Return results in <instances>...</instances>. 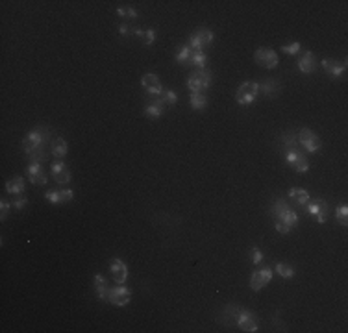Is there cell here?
Listing matches in <instances>:
<instances>
[{
	"mask_svg": "<svg viewBox=\"0 0 348 333\" xmlns=\"http://www.w3.org/2000/svg\"><path fill=\"white\" fill-rule=\"evenodd\" d=\"M50 139V130L47 126H37L25 135L23 139V150L30 163H45L49 158L47 143Z\"/></svg>",
	"mask_w": 348,
	"mask_h": 333,
	"instance_id": "obj_1",
	"label": "cell"
},
{
	"mask_svg": "<svg viewBox=\"0 0 348 333\" xmlns=\"http://www.w3.org/2000/svg\"><path fill=\"white\" fill-rule=\"evenodd\" d=\"M270 211H272V215H274V218H278V220H281L283 224L287 226L289 230H293V228H296V224H298V215H296V211H294L293 207L287 204V200H283V198H278L272 204V207H270Z\"/></svg>",
	"mask_w": 348,
	"mask_h": 333,
	"instance_id": "obj_2",
	"label": "cell"
},
{
	"mask_svg": "<svg viewBox=\"0 0 348 333\" xmlns=\"http://www.w3.org/2000/svg\"><path fill=\"white\" fill-rule=\"evenodd\" d=\"M209 85H211V73L208 69H196L187 76V87L191 93L208 91Z\"/></svg>",
	"mask_w": 348,
	"mask_h": 333,
	"instance_id": "obj_3",
	"label": "cell"
},
{
	"mask_svg": "<svg viewBox=\"0 0 348 333\" xmlns=\"http://www.w3.org/2000/svg\"><path fill=\"white\" fill-rule=\"evenodd\" d=\"M257 95H259V84L257 82H244L239 85L237 93H235V100L241 106H250Z\"/></svg>",
	"mask_w": 348,
	"mask_h": 333,
	"instance_id": "obj_4",
	"label": "cell"
},
{
	"mask_svg": "<svg viewBox=\"0 0 348 333\" xmlns=\"http://www.w3.org/2000/svg\"><path fill=\"white\" fill-rule=\"evenodd\" d=\"M296 137H298V145L307 150L309 154H315L317 150H320V146H322V141L317 137V133L309 130V128H302L298 133H296Z\"/></svg>",
	"mask_w": 348,
	"mask_h": 333,
	"instance_id": "obj_5",
	"label": "cell"
},
{
	"mask_svg": "<svg viewBox=\"0 0 348 333\" xmlns=\"http://www.w3.org/2000/svg\"><path fill=\"white\" fill-rule=\"evenodd\" d=\"M211 41H213V32L209 30V28H198V30L189 37L187 45H189L191 50H202V49H206L208 45H211Z\"/></svg>",
	"mask_w": 348,
	"mask_h": 333,
	"instance_id": "obj_6",
	"label": "cell"
},
{
	"mask_svg": "<svg viewBox=\"0 0 348 333\" xmlns=\"http://www.w3.org/2000/svg\"><path fill=\"white\" fill-rule=\"evenodd\" d=\"M254 60H256L257 65H261L263 69H276L280 60H278V54H276L272 49H267V47H261L254 52Z\"/></svg>",
	"mask_w": 348,
	"mask_h": 333,
	"instance_id": "obj_7",
	"label": "cell"
},
{
	"mask_svg": "<svg viewBox=\"0 0 348 333\" xmlns=\"http://www.w3.org/2000/svg\"><path fill=\"white\" fill-rule=\"evenodd\" d=\"M272 279V268L270 266H263L254 270V274L250 276V289L252 291H261L263 287H267L269 281Z\"/></svg>",
	"mask_w": 348,
	"mask_h": 333,
	"instance_id": "obj_8",
	"label": "cell"
},
{
	"mask_svg": "<svg viewBox=\"0 0 348 333\" xmlns=\"http://www.w3.org/2000/svg\"><path fill=\"white\" fill-rule=\"evenodd\" d=\"M235 324L239 326V329H241V331H246V333H256L257 331L256 316H254V313L246 311V309H239Z\"/></svg>",
	"mask_w": 348,
	"mask_h": 333,
	"instance_id": "obj_9",
	"label": "cell"
},
{
	"mask_svg": "<svg viewBox=\"0 0 348 333\" xmlns=\"http://www.w3.org/2000/svg\"><path fill=\"white\" fill-rule=\"evenodd\" d=\"M130 298H132V291H130L128 287L117 285V287L110 289V298H108V302L117 305V307H122V305H126V303L130 302Z\"/></svg>",
	"mask_w": 348,
	"mask_h": 333,
	"instance_id": "obj_10",
	"label": "cell"
},
{
	"mask_svg": "<svg viewBox=\"0 0 348 333\" xmlns=\"http://www.w3.org/2000/svg\"><path fill=\"white\" fill-rule=\"evenodd\" d=\"M285 161H287V163L291 165L296 172H300V174H304V172H307V170H309V163H307V159H305L304 154H302V152H298V150L285 152Z\"/></svg>",
	"mask_w": 348,
	"mask_h": 333,
	"instance_id": "obj_11",
	"label": "cell"
},
{
	"mask_svg": "<svg viewBox=\"0 0 348 333\" xmlns=\"http://www.w3.org/2000/svg\"><path fill=\"white\" fill-rule=\"evenodd\" d=\"M307 213H311L313 217L317 218L318 224H324L328 220V202L326 200H315V202H307L305 206Z\"/></svg>",
	"mask_w": 348,
	"mask_h": 333,
	"instance_id": "obj_12",
	"label": "cell"
},
{
	"mask_svg": "<svg viewBox=\"0 0 348 333\" xmlns=\"http://www.w3.org/2000/svg\"><path fill=\"white\" fill-rule=\"evenodd\" d=\"M141 85L145 87V91L148 95H152V97H161L163 95V85L159 82V78L156 74L148 73V74H143V78H141Z\"/></svg>",
	"mask_w": 348,
	"mask_h": 333,
	"instance_id": "obj_13",
	"label": "cell"
},
{
	"mask_svg": "<svg viewBox=\"0 0 348 333\" xmlns=\"http://www.w3.org/2000/svg\"><path fill=\"white\" fill-rule=\"evenodd\" d=\"M110 272L115 279L117 285H124L126 283V279H128V266L122 259H111L110 261Z\"/></svg>",
	"mask_w": 348,
	"mask_h": 333,
	"instance_id": "obj_14",
	"label": "cell"
},
{
	"mask_svg": "<svg viewBox=\"0 0 348 333\" xmlns=\"http://www.w3.org/2000/svg\"><path fill=\"white\" fill-rule=\"evenodd\" d=\"M50 172H52V176H54L56 182L61 183V185L69 183V182H71V178H73L71 170L67 169V165L63 163L61 159H56L54 163L50 165Z\"/></svg>",
	"mask_w": 348,
	"mask_h": 333,
	"instance_id": "obj_15",
	"label": "cell"
},
{
	"mask_svg": "<svg viewBox=\"0 0 348 333\" xmlns=\"http://www.w3.org/2000/svg\"><path fill=\"white\" fill-rule=\"evenodd\" d=\"M26 172H28V180H30L34 185H47V183H49L47 172L43 170L41 163H30Z\"/></svg>",
	"mask_w": 348,
	"mask_h": 333,
	"instance_id": "obj_16",
	"label": "cell"
},
{
	"mask_svg": "<svg viewBox=\"0 0 348 333\" xmlns=\"http://www.w3.org/2000/svg\"><path fill=\"white\" fill-rule=\"evenodd\" d=\"M324 71L330 74L331 78H341L344 71H346V61H337V60H322Z\"/></svg>",
	"mask_w": 348,
	"mask_h": 333,
	"instance_id": "obj_17",
	"label": "cell"
},
{
	"mask_svg": "<svg viewBox=\"0 0 348 333\" xmlns=\"http://www.w3.org/2000/svg\"><path fill=\"white\" fill-rule=\"evenodd\" d=\"M45 198L49 200L50 204H63V202H71L74 198L73 189H61V191H47Z\"/></svg>",
	"mask_w": 348,
	"mask_h": 333,
	"instance_id": "obj_18",
	"label": "cell"
},
{
	"mask_svg": "<svg viewBox=\"0 0 348 333\" xmlns=\"http://www.w3.org/2000/svg\"><path fill=\"white\" fill-rule=\"evenodd\" d=\"M298 69H300V73H304V74L315 73V69H317L315 54H313V52H304L302 58L298 60Z\"/></svg>",
	"mask_w": 348,
	"mask_h": 333,
	"instance_id": "obj_19",
	"label": "cell"
},
{
	"mask_svg": "<svg viewBox=\"0 0 348 333\" xmlns=\"http://www.w3.org/2000/svg\"><path fill=\"white\" fill-rule=\"evenodd\" d=\"M95 292H97V298L100 302H108L110 298V289H108V281L102 274H97L95 276Z\"/></svg>",
	"mask_w": 348,
	"mask_h": 333,
	"instance_id": "obj_20",
	"label": "cell"
},
{
	"mask_svg": "<svg viewBox=\"0 0 348 333\" xmlns=\"http://www.w3.org/2000/svg\"><path fill=\"white\" fill-rule=\"evenodd\" d=\"M163 111H165V104H163L161 97H159L158 100H154V102L145 106V115L150 117V119H158V117H161L163 115Z\"/></svg>",
	"mask_w": 348,
	"mask_h": 333,
	"instance_id": "obj_21",
	"label": "cell"
},
{
	"mask_svg": "<svg viewBox=\"0 0 348 333\" xmlns=\"http://www.w3.org/2000/svg\"><path fill=\"white\" fill-rule=\"evenodd\" d=\"M6 193L15 194V196H21V194L25 193V178H23V176H15V178H12V180L6 183Z\"/></svg>",
	"mask_w": 348,
	"mask_h": 333,
	"instance_id": "obj_22",
	"label": "cell"
},
{
	"mask_svg": "<svg viewBox=\"0 0 348 333\" xmlns=\"http://www.w3.org/2000/svg\"><path fill=\"white\" fill-rule=\"evenodd\" d=\"M259 91H263V95L269 98H274L278 93H280V84L276 82L274 78L265 80L263 84H259Z\"/></svg>",
	"mask_w": 348,
	"mask_h": 333,
	"instance_id": "obj_23",
	"label": "cell"
},
{
	"mask_svg": "<svg viewBox=\"0 0 348 333\" xmlns=\"http://www.w3.org/2000/svg\"><path fill=\"white\" fill-rule=\"evenodd\" d=\"M281 145H283V150L289 152V150H298V137H296V133L293 132H283L281 133Z\"/></svg>",
	"mask_w": 348,
	"mask_h": 333,
	"instance_id": "obj_24",
	"label": "cell"
},
{
	"mask_svg": "<svg viewBox=\"0 0 348 333\" xmlns=\"http://www.w3.org/2000/svg\"><path fill=\"white\" fill-rule=\"evenodd\" d=\"M289 196L298 204L300 207H305L307 206V202H309V193L305 191V189H300V187H293L289 189Z\"/></svg>",
	"mask_w": 348,
	"mask_h": 333,
	"instance_id": "obj_25",
	"label": "cell"
},
{
	"mask_svg": "<svg viewBox=\"0 0 348 333\" xmlns=\"http://www.w3.org/2000/svg\"><path fill=\"white\" fill-rule=\"evenodd\" d=\"M67 152H69V145L63 137H56L52 141V154L56 156V159H63L67 156Z\"/></svg>",
	"mask_w": 348,
	"mask_h": 333,
	"instance_id": "obj_26",
	"label": "cell"
},
{
	"mask_svg": "<svg viewBox=\"0 0 348 333\" xmlns=\"http://www.w3.org/2000/svg\"><path fill=\"white\" fill-rule=\"evenodd\" d=\"M189 100H191V108L196 109V111H202V109H206V106H208V98H206L204 93H191Z\"/></svg>",
	"mask_w": 348,
	"mask_h": 333,
	"instance_id": "obj_27",
	"label": "cell"
},
{
	"mask_svg": "<svg viewBox=\"0 0 348 333\" xmlns=\"http://www.w3.org/2000/svg\"><path fill=\"white\" fill-rule=\"evenodd\" d=\"M189 63L196 65L198 69H206V63H208V56L204 54V50H193L189 58Z\"/></svg>",
	"mask_w": 348,
	"mask_h": 333,
	"instance_id": "obj_28",
	"label": "cell"
},
{
	"mask_svg": "<svg viewBox=\"0 0 348 333\" xmlns=\"http://www.w3.org/2000/svg\"><path fill=\"white\" fill-rule=\"evenodd\" d=\"M276 272L280 274L281 278H293L294 274H296V270H294V266L287 265V263H276Z\"/></svg>",
	"mask_w": 348,
	"mask_h": 333,
	"instance_id": "obj_29",
	"label": "cell"
},
{
	"mask_svg": "<svg viewBox=\"0 0 348 333\" xmlns=\"http://www.w3.org/2000/svg\"><path fill=\"white\" fill-rule=\"evenodd\" d=\"M191 52H193V50H191L189 45L185 43L182 47H178V52H176V56H174V60H176L178 63H187L191 58Z\"/></svg>",
	"mask_w": 348,
	"mask_h": 333,
	"instance_id": "obj_30",
	"label": "cell"
},
{
	"mask_svg": "<svg viewBox=\"0 0 348 333\" xmlns=\"http://www.w3.org/2000/svg\"><path fill=\"white\" fill-rule=\"evenodd\" d=\"M335 218L339 220V222H341L342 226H346V224H348V206H346V204H342V206L337 207Z\"/></svg>",
	"mask_w": 348,
	"mask_h": 333,
	"instance_id": "obj_31",
	"label": "cell"
},
{
	"mask_svg": "<svg viewBox=\"0 0 348 333\" xmlns=\"http://www.w3.org/2000/svg\"><path fill=\"white\" fill-rule=\"evenodd\" d=\"M117 15H119V17H126V19H130V21L137 19V12H135L134 8H119V10H117Z\"/></svg>",
	"mask_w": 348,
	"mask_h": 333,
	"instance_id": "obj_32",
	"label": "cell"
},
{
	"mask_svg": "<svg viewBox=\"0 0 348 333\" xmlns=\"http://www.w3.org/2000/svg\"><path fill=\"white\" fill-rule=\"evenodd\" d=\"M300 49H302V45H300L298 41H294V43H291V45H285V47H281V52H283V54H298L300 52Z\"/></svg>",
	"mask_w": 348,
	"mask_h": 333,
	"instance_id": "obj_33",
	"label": "cell"
},
{
	"mask_svg": "<svg viewBox=\"0 0 348 333\" xmlns=\"http://www.w3.org/2000/svg\"><path fill=\"white\" fill-rule=\"evenodd\" d=\"M161 100H163V104H165V106H172V104H176L178 97H176V93H174V91H163V95H161Z\"/></svg>",
	"mask_w": 348,
	"mask_h": 333,
	"instance_id": "obj_34",
	"label": "cell"
},
{
	"mask_svg": "<svg viewBox=\"0 0 348 333\" xmlns=\"http://www.w3.org/2000/svg\"><path fill=\"white\" fill-rule=\"evenodd\" d=\"M250 259L254 265H259V263L263 261V252L257 248V246H252L250 248Z\"/></svg>",
	"mask_w": 348,
	"mask_h": 333,
	"instance_id": "obj_35",
	"label": "cell"
},
{
	"mask_svg": "<svg viewBox=\"0 0 348 333\" xmlns=\"http://www.w3.org/2000/svg\"><path fill=\"white\" fill-rule=\"evenodd\" d=\"M10 209H12V204H10L8 200H2V202H0V217H2V220L6 218V215H8V211H10Z\"/></svg>",
	"mask_w": 348,
	"mask_h": 333,
	"instance_id": "obj_36",
	"label": "cell"
},
{
	"mask_svg": "<svg viewBox=\"0 0 348 333\" xmlns=\"http://www.w3.org/2000/svg\"><path fill=\"white\" fill-rule=\"evenodd\" d=\"M274 228H276V231H278V233H283V235H285V233H289V228L285 224H283V222H281V220H278V218H274Z\"/></svg>",
	"mask_w": 348,
	"mask_h": 333,
	"instance_id": "obj_37",
	"label": "cell"
},
{
	"mask_svg": "<svg viewBox=\"0 0 348 333\" xmlns=\"http://www.w3.org/2000/svg\"><path fill=\"white\" fill-rule=\"evenodd\" d=\"M154 39H156V32L152 30V28H148V30H145V45H152Z\"/></svg>",
	"mask_w": 348,
	"mask_h": 333,
	"instance_id": "obj_38",
	"label": "cell"
},
{
	"mask_svg": "<svg viewBox=\"0 0 348 333\" xmlns=\"http://www.w3.org/2000/svg\"><path fill=\"white\" fill-rule=\"evenodd\" d=\"M28 204V200H26V196H21V198H17V200H13V207L17 209V211H21L23 207Z\"/></svg>",
	"mask_w": 348,
	"mask_h": 333,
	"instance_id": "obj_39",
	"label": "cell"
},
{
	"mask_svg": "<svg viewBox=\"0 0 348 333\" xmlns=\"http://www.w3.org/2000/svg\"><path fill=\"white\" fill-rule=\"evenodd\" d=\"M135 28H130L128 25H121L119 26V32H121V36H128L130 32H134Z\"/></svg>",
	"mask_w": 348,
	"mask_h": 333,
	"instance_id": "obj_40",
	"label": "cell"
}]
</instances>
